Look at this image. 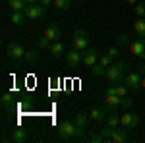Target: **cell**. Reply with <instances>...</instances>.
Masks as SVG:
<instances>
[{
    "label": "cell",
    "mask_w": 145,
    "mask_h": 143,
    "mask_svg": "<svg viewBox=\"0 0 145 143\" xmlns=\"http://www.w3.org/2000/svg\"><path fill=\"white\" fill-rule=\"evenodd\" d=\"M105 126H108V128H120V116L116 112H110L105 118Z\"/></svg>",
    "instance_id": "obj_22"
},
{
    "label": "cell",
    "mask_w": 145,
    "mask_h": 143,
    "mask_svg": "<svg viewBox=\"0 0 145 143\" xmlns=\"http://www.w3.org/2000/svg\"><path fill=\"white\" fill-rule=\"evenodd\" d=\"M25 12H12L10 14V23L12 25H16V27H22L23 23H25Z\"/></svg>",
    "instance_id": "obj_19"
},
{
    "label": "cell",
    "mask_w": 145,
    "mask_h": 143,
    "mask_svg": "<svg viewBox=\"0 0 145 143\" xmlns=\"http://www.w3.org/2000/svg\"><path fill=\"white\" fill-rule=\"evenodd\" d=\"M25 18L27 20H31V22H37V20H43L46 16V8L45 6H41V4H35V6H27L25 8Z\"/></svg>",
    "instance_id": "obj_9"
},
{
    "label": "cell",
    "mask_w": 145,
    "mask_h": 143,
    "mask_svg": "<svg viewBox=\"0 0 145 143\" xmlns=\"http://www.w3.org/2000/svg\"><path fill=\"white\" fill-rule=\"evenodd\" d=\"M37 46H39V48H43V50H48V46H50V41H48V39H45V37H41V39L37 41Z\"/></svg>",
    "instance_id": "obj_29"
},
{
    "label": "cell",
    "mask_w": 145,
    "mask_h": 143,
    "mask_svg": "<svg viewBox=\"0 0 145 143\" xmlns=\"http://www.w3.org/2000/svg\"><path fill=\"white\" fill-rule=\"evenodd\" d=\"M87 122H89V114L87 112H76L74 114V124L79 128H87Z\"/></svg>",
    "instance_id": "obj_20"
},
{
    "label": "cell",
    "mask_w": 145,
    "mask_h": 143,
    "mask_svg": "<svg viewBox=\"0 0 145 143\" xmlns=\"http://www.w3.org/2000/svg\"><path fill=\"white\" fill-rule=\"evenodd\" d=\"M106 54L110 56V58H114V60H118V58H120V48H118V46H110V48L106 50Z\"/></svg>",
    "instance_id": "obj_28"
},
{
    "label": "cell",
    "mask_w": 145,
    "mask_h": 143,
    "mask_svg": "<svg viewBox=\"0 0 145 143\" xmlns=\"http://www.w3.org/2000/svg\"><path fill=\"white\" fill-rule=\"evenodd\" d=\"M137 126H139L137 114H134V112H124V114H120V128H124V130H135Z\"/></svg>",
    "instance_id": "obj_10"
},
{
    "label": "cell",
    "mask_w": 145,
    "mask_h": 143,
    "mask_svg": "<svg viewBox=\"0 0 145 143\" xmlns=\"http://www.w3.org/2000/svg\"><path fill=\"white\" fill-rule=\"evenodd\" d=\"M27 2V6H35V4H39V0H25Z\"/></svg>",
    "instance_id": "obj_33"
},
{
    "label": "cell",
    "mask_w": 145,
    "mask_h": 143,
    "mask_svg": "<svg viewBox=\"0 0 145 143\" xmlns=\"http://www.w3.org/2000/svg\"><path fill=\"white\" fill-rule=\"evenodd\" d=\"M64 58H66V64L70 68H78L79 64H81V52H79V50H76V48L68 50Z\"/></svg>",
    "instance_id": "obj_14"
},
{
    "label": "cell",
    "mask_w": 145,
    "mask_h": 143,
    "mask_svg": "<svg viewBox=\"0 0 145 143\" xmlns=\"http://www.w3.org/2000/svg\"><path fill=\"white\" fill-rule=\"evenodd\" d=\"M89 33L85 29H76L72 35V48H76L79 52H83L85 48H89Z\"/></svg>",
    "instance_id": "obj_5"
},
{
    "label": "cell",
    "mask_w": 145,
    "mask_h": 143,
    "mask_svg": "<svg viewBox=\"0 0 145 143\" xmlns=\"http://www.w3.org/2000/svg\"><path fill=\"white\" fill-rule=\"evenodd\" d=\"M6 4H8V8L12 12H23L27 8V2L25 0H6Z\"/></svg>",
    "instance_id": "obj_21"
},
{
    "label": "cell",
    "mask_w": 145,
    "mask_h": 143,
    "mask_svg": "<svg viewBox=\"0 0 145 143\" xmlns=\"http://www.w3.org/2000/svg\"><path fill=\"white\" fill-rule=\"evenodd\" d=\"M105 108L110 112H118V108H130L132 106V101L128 97H118V95H105Z\"/></svg>",
    "instance_id": "obj_4"
},
{
    "label": "cell",
    "mask_w": 145,
    "mask_h": 143,
    "mask_svg": "<svg viewBox=\"0 0 145 143\" xmlns=\"http://www.w3.org/2000/svg\"><path fill=\"white\" fill-rule=\"evenodd\" d=\"M130 52L137 56L139 60H145V37H139L130 43Z\"/></svg>",
    "instance_id": "obj_12"
},
{
    "label": "cell",
    "mask_w": 145,
    "mask_h": 143,
    "mask_svg": "<svg viewBox=\"0 0 145 143\" xmlns=\"http://www.w3.org/2000/svg\"><path fill=\"white\" fill-rule=\"evenodd\" d=\"M126 2H128V4H130V6H135V4H137V2H139V0H126Z\"/></svg>",
    "instance_id": "obj_34"
},
{
    "label": "cell",
    "mask_w": 145,
    "mask_h": 143,
    "mask_svg": "<svg viewBox=\"0 0 145 143\" xmlns=\"http://www.w3.org/2000/svg\"><path fill=\"white\" fill-rule=\"evenodd\" d=\"M60 33H62V27H60L58 23H50V25H48V27L45 29L43 37H45V39H48L50 43H54V41H58Z\"/></svg>",
    "instance_id": "obj_13"
},
{
    "label": "cell",
    "mask_w": 145,
    "mask_h": 143,
    "mask_svg": "<svg viewBox=\"0 0 145 143\" xmlns=\"http://www.w3.org/2000/svg\"><path fill=\"white\" fill-rule=\"evenodd\" d=\"M134 31L139 37H145V18H137L134 22Z\"/></svg>",
    "instance_id": "obj_23"
},
{
    "label": "cell",
    "mask_w": 145,
    "mask_h": 143,
    "mask_svg": "<svg viewBox=\"0 0 145 143\" xmlns=\"http://www.w3.org/2000/svg\"><path fill=\"white\" fill-rule=\"evenodd\" d=\"M27 137H29V133H27V130H23V128H14L12 130V135H10V139L14 143H25Z\"/></svg>",
    "instance_id": "obj_17"
},
{
    "label": "cell",
    "mask_w": 145,
    "mask_h": 143,
    "mask_svg": "<svg viewBox=\"0 0 145 143\" xmlns=\"http://www.w3.org/2000/svg\"><path fill=\"white\" fill-rule=\"evenodd\" d=\"M141 89H145V76L141 77Z\"/></svg>",
    "instance_id": "obj_35"
},
{
    "label": "cell",
    "mask_w": 145,
    "mask_h": 143,
    "mask_svg": "<svg viewBox=\"0 0 145 143\" xmlns=\"http://www.w3.org/2000/svg\"><path fill=\"white\" fill-rule=\"evenodd\" d=\"M141 77H143V74H141L139 70H135V72H128V74L124 76L122 83H126L128 89L135 91V89H141Z\"/></svg>",
    "instance_id": "obj_8"
},
{
    "label": "cell",
    "mask_w": 145,
    "mask_h": 143,
    "mask_svg": "<svg viewBox=\"0 0 145 143\" xmlns=\"http://www.w3.org/2000/svg\"><path fill=\"white\" fill-rule=\"evenodd\" d=\"M48 52L52 58H62V56H66V46L64 43H60V41H54V43H50L48 46Z\"/></svg>",
    "instance_id": "obj_16"
},
{
    "label": "cell",
    "mask_w": 145,
    "mask_h": 143,
    "mask_svg": "<svg viewBox=\"0 0 145 143\" xmlns=\"http://www.w3.org/2000/svg\"><path fill=\"white\" fill-rule=\"evenodd\" d=\"M126 74H128V62H126L124 58H118V60H114L112 66L106 70L105 77H106L108 83H122Z\"/></svg>",
    "instance_id": "obj_2"
},
{
    "label": "cell",
    "mask_w": 145,
    "mask_h": 143,
    "mask_svg": "<svg viewBox=\"0 0 145 143\" xmlns=\"http://www.w3.org/2000/svg\"><path fill=\"white\" fill-rule=\"evenodd\" d=\"M134 14H135V18H145V2H137L135 4Z\"/></svg>",
    "instance_id": "obj_27"
},
{
    "label": "cell",
    "mask_w": 145,
    "mask_h": 143,
    "mask_svg": "<svg viewBox=\"0 0 145 143\" xmlns=\"http://www.w3.org/2000/svg\"><path fill=\"white\" fill-rule=\"evenodd\" d=\"M112 62H114V58H110L106 52H105V54H101L99 60H97V64L91 68V74H93V76H97V77L105 76V74H106V70L112 66Z\"/></svg>",
    "instance_id": "obj_6"
},
{
    "label": "cell",
    "mask_w": 145,
    "mask_h": 143,
    "mask_svg": "<svg viewBox=\"0 0 145 143\" xmlns=\"http://www.w3.org/2000/svg\"><path fill=\"white\" fill-rule=\"evenodd\" d=\"M39 4H41V6H45V8H48V6H52V4H54V0H39Z\"/></svg>",
    "instance_id": "obj_31"
},
{
    "label": "cell",
    "mask_w": 145,
    "mask_h": 143,
    "mask_svg": "<svg viewBox=\"0 0 145 143\" xmlns=\"http://www.w3.org/2000/svg\"><path fill=\"white\" fill-rule=\"evenodd\" d=\"M114 91H116L118 97H128V91H130V89H128L126 83H116V85H114Z\"/></svg>",
    "instance_id": "obj_26"
},
{
    "label": "cell",
    "mask_w": 145,
    "mask_h": 143,
    "mask_svg": "<svg viewBox=\"0 0 145 143\" xmlns=\"http://www.w3.org/2000/svg\"><path fill=\"white\" fill-rule=\"evenodd\" d=\"M23 54H25V48H23V44L20 43H8L6 44V56L10 58L14 64H18V62H22L23 60Z\"/></svg>",
    "instance_id": "obj_7"
},
{
    "label": "cell",
    "mask_w": 145,
    "mask_h": 143,
    "mask_svg": "<svg viewBox=\"0 0 145 143\" xmlns=\"http://www.w3.org/2000/svg\"><path fill=\"white\" fill-rule=\"evenodd\" d=\"M105 95H116V91H114V85H110V87L105 91Z\"/></svg>",
    "instance_id": "obj_32"
},
{
    "label": "cell",
    "mask_w": 145,
    "mask_h": 143,
    "mask_svg": "<svg viewBox=\"0 0 145 143\" xmlns=\"http://www.w3.org/2000/svg\"><path fill=\"white\" fill-rule=\"evenodd\" d=\"M83 133H85V128H79L74 122H60L58 124V139L62 141H78V139H83Z\"/></svg>",
    "instance_id": "obj_1"
},
{
    "label": "cell",
    "mask_w": 145,
    "mask_h": 143,
    "mask_svg": "<svg viewBox=\"0 0 145 143\" xmlns=\"http://www.w3.org/2000/svg\"><path fill=\"white\" fill-rule=\"evenodd\" d=\"M99 50L97 48H85L83 52H81V64L85 68H93L97 64V60H99Z\"/></svg>",
    "instance_id": "obj_11"
},
{
    "label": "cell",
    "mask_w": 145,
    "mask_h": 143,
    "mask_svg": "<svg viewBox=\"0 0 145 143\" xmlns=\"http://www.w3.org/2000/svg\"><path fill=\"white\" fill-rule=\"evenodd\" d=\"M97 132L105 137L106 143H126L130 139L128 133L124 132V130H118V128H108V126H105V128H99Z\"/></svg>",
    "instance_id": "obj_3"
},
{
    "label": "cell",
    "mask_w": 145,
    "mask_h": 143,
    "mask_svg": "<svg viewBox=\"0 0 145 143\" xmlns=\"http://www.w3.org/2000/svg\"><path fill=\"white\" fill-rule=\"evenodd\" d=\"M37 60H39V52H37L35 48H25L23 62H25V64H29V66H33V64H37Z\"/></svg>",
    "instance_id": "obj_18"
},
{
    "label": "cell",
    "mask_w": 145,
    "mask_h": 143,
    "mask_svg": "<svg viewBox=\"0 0 145 143\" xmlns=\"http://www.w3.org/2000/svg\"><path fill=\"white\" fill-rule=\"evenodd\" d=\"M116 41H118L120 44H128V46H130V43H132L128 35H118V37H116Z\"/></svg>",
    "instance_id": "obj_30"
},
{
    "label": "cell",
    "mask_w": 145,
    "mask_h": 143,
    "mask_svg": "<svg viewBox=\"0 0 145 143\" xmlns=\"http://www.w3.org/2000/svg\"><path fill=\"white\" fill-rule=\"evenodd\" d=\"M87 114H89V120L93 122H105V118L108 116V110L105 106H97V108H91Z\"/></svg>",
    "instance_id": "obj_15"
},
{
    "label": "cell",
    "mask_w": 145,
    "mask_h": 143,
    "mask_svg": "<svg viewBox=\"0 0 145 143\" xmlns=\"http://www.w3.org/2000/svg\"><path fill=\"white\" fill-rule=\"evenodd\" d=\"M0 103H2V108L4 110H12V106H14V97H12V93H4L2 99H0Z\"/></svg>",
    "instance_id": "obj_24"
},
{
    "label": "cell",
    "mask_w": 145,
    "mask_h": 143,
    "mask_svg": "<svg viewBox=\"0 0 145 143\" xmlns=\"http://www.w3.org/2000/svg\"><path fill=\"white\" fill-rule=\"evenodd\" d=\"M54 10H58V12H66V10H70V6H72V0H54Z\"/></svg>",
    "instance_id": "obj_25"
}]
</instances>
